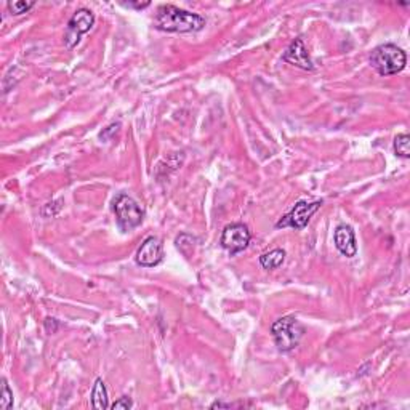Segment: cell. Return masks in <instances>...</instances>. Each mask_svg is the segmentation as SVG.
<instances>
[{
  "instance_id": "obj_1",
  "label": "cell",
  "mask_w": 410,
  "mask_h": 410,
  "mask_svg": "<svg viewBox=\"0 0 410 410\" xmlns=\"http://www.w3.org/2000/svg\"><path fill=\"white\" fill-rule=\"evenodd\" d=\"M205 26V19L196 13L178 9L175 5H162L157 9L156 28L165 32H197Z\"/></svg>"
},
{
  "instance_id": "obj_2",
  "label": "cell",
  "mask_w": 410,
  "mask_h": 410,
  "mask_svg": "<svg viewBox=\"0 0 410 410\" xmlns=\"http://www.w3.org/2000/svg\"><path fill=\"white\" fill-rule=\"evenodd\" d=\"M407 55L394 43H383L370 53V66L380 75H394L406 68Z\"/></svg>"
},
{
  "instance_id": "obj_3",
  "label": "cell",
  "mask_w": 410,
  "mask_h": 410,
  "mask_svg": "<svg viewBox=\"0 0 410 410\" xmlns=\"http://www.w3.org/2000/svg\"><path fill=\"white\" fill-rule=\"evenodd\" d=\"M271 333L278 349L288 352L297 348L305 335V327L293 316H285L275 320L271 325Z\"/></svg>"
},
{
  "instance_id": "obj_4",
  "label": "cell",
  "mask_w": 410,
  "mask_h": 410,
  "mask_svg": "<svg viewBox=\"0 0 410 410\" xmlns=\"http://www.w3.org/2000/svg\"><path fill=\"white\" fill-rule=\"evenodd\" d=\"M114 214L122 231H132L138 228L144 218V210L133 197L120 194L114 201Z\"/></svg>"
},
{
  "instance_id": "obj_5",
  "label": "cell",
  "mask_w": 410,
  "mask_h": 410,
  "mask_svg": "<svg viewBox=\"0 0 410 410\" xmlns=\"http://www.w3.org/2000/svg\"><path fill=\"white\" fill-rule=\"evenodd\" d=\"M95 24V15L92 10L88 9H79L73 16H70L66 34H64V43L68 48H74L80 43L82 36H85L87 32L93 28Z\"/></svg>"
},
{
  "instance_id": "obj_6",
  "label": "cell",
  "mask_w": 410,
  "mask_h": 410,
  "mask_svg": "<svg viewBox=\"0 0 410 410\" xmlns=\"http://www.w3.org/2000/svg\"><path fill=\"white\" fill-rule=\"evenodd\" d=\"M322 207V201H300L295 204V207L288 211V214L280 218L275 223V228H293V229H303L308 226V223L311 221L312 215Z\"/></svg>"
},
{
  "instance_id": "obj_7",
  "label": "cell",
  "mask_w": 410,
  "mask_h": 410,
  "mask_svg": "<svg viewBox=\"0 0 410 410\" xmlns=\"http://www.w3.org/2000/svg\"><path fill=\"white\" fill-rule=\"evenodd\" d=\"M250 241H252V234H250L246 224L242 223L228 224V226L223 229L220 237L221 247L226 248L231 253H239L242 250H246Z\"/></svg>"
},
{
  "instance_id": "obj_8",
  "label": "cell",
  "mask_w": 410,
  "mask_h": 410,
  "mask_svg": "<svg viewBox=\"0 0 410 410\" xmlns=\"http://www.w3.org/2000/svg\"><path fill=\"white\" fill-rule=\"evenodd\" d=\"M164 260V243L156 236L146 237L137 252V263L143 268H154Z\"/></svg>"
},
{
  "instance_id": "obj_9",
  "label": "cell",
  "mask_w": 410,
  "mask_h": 410,
  "mask_svg": "<svg viewBox=\"0 0 410 410\" xmlns=\"http://www.w3.org/2000/svg\"><path fill=\"white\" fill-rule=\"evenodd\" d=\"M282 61H285L292 66H297L303 70H314V63L310 56L303 38H295V41L288 45L285 53L282 55Z\"/></svg>"
},
{
  "instance_id": "obj_10",
  "label": "cell",
  "mask_w": 410,
  "mask_h": 410,
  "mask_svg": "<svg viewBox=\"0 0 410 410\" xmlns=\"http://www.w3.org/2000/svg\"><path fill=\"white\" fill-rule=\"evenodd\" d=\"M333 242H335L337 250L346 258H352L357 253V243L354 231L348 224H338L335 233H333Z\"/></svg>"
},
{
  "instance_id": "obj_11",
  "label": "cell",
  "mask_w": 410,
  "mask_h": 410,
  "mask_svg": "<svg viewBox=\"0 0 410 410\" xmlns=\"http://www.w3.org/2000/svg\"><path fill=\"white\" fill-rule=\"evenodd\" d=\"M90 399H92V407H95V409L105 410V409L109 407L107 389H106L105 382H102L101 378H96V380H95L93 389H92V396H90Z\"/></svg>"
},
{
  "instance_id": "obj_12",
  "label": "cell",
  "mask_w": 410,
  "mask_h": 410,
  "mask_svg": "<svg viewBox=\"0 0 410 410\" xmlns=\"http://www.w3.org/2000/svg\"><path fill=\"white\" fill-rule=\"evenodd\" d=\"M285 260V252L282 248H273L266 253L260 255V265L265 269H275L282 266Z\"/></svg>"
},
{
  "instance_id": "obj_13",
  "label": "cell",
  "mask_w": 410,
  "mask_h": 410,
  "mask_svg": "<svg viewBox=\"0 0 410 410\" xmlns=\"http://www.w3.org/2000/svg\"><path fill=\"white\" fill-rule=\"evenodd\" d=\"M393 147H394L396 156H399L402 159H409L410 157V137L409 135L407 133L397 135V137L394 138Z\"/></svg>"
},
{
  "instance_id": "obj_14",
  "label": "cell",
  "mask_w": 410,
  "mask_h": 410,
  "mask_svg": "<svg viewBox=\"0 0 410 410\" xmlns=\"http://www.w3.org/2000/svg\"><path fill=\"white\" fill-rule=\"evenodd\" d=\"M36 5V2H9L6 4V9H9V11L11 13V15H23V13H28L32 6Z\"/></svg>"
},
{
  "instance_id": "obj_15",
  "label": "cell",
  "mask_w": 410,
  "mask_h": 410,
  "mask_svg": "<svg viewBox=\"0 0 410 410\" xmlns=\"http://www.w3.org/2000/svg\"><path fill=\"white\" fill-rule=\"evenodd\" d=\"M0 407L4 410L13 407V393L5 378H2V399H0Z\"/></svg>"
},
{
  "instance_id": "obj_16",
  "label": "cell",
  "mask_w": 410,
  "mask_h": 410,
  "mask_svg": "<svg viewBox=\"0 0 410 410\" xmlns=\"http://www.w3.org/2000/svg\"><path fill=\"white\" fill-rule=\"evenodd\" d=\"M132 407H133V402H132L130 397H127V396L120 397V399L115 401L111 406L112 410H120V409L122 410H128V409H132Z\"/></svg>"
},
{
  "instance_id": "obj_17",
  "label": "cell",
  "mask_w": 410,
  "mask_h": 410,
  "mask_svg": "<svg viewBox=\"0 0 410 410\" xmlns=\"http://www.w3.org/2000/svg\"><path fill=\"white\" fill-rule=\"evenodd\" d=\"M211 409H229L231 404H223V402H215L210 406Z\"/></svg>"
},
{
  "instance_id": "obj_18",
  "label": "cell",
  "mask_w": 410,
  "mask_h": 410,
  "mask_svg": "<svg viewBox=\"0 0 410 410\" xmlns=\"http://www.w3.org/2000/svg\"><path fill=\"white\" fill-rule=\"evenodd\" d=\"M127 6H133V9H146V6H149V2H144V4H125Z\"/></svg>"
}]
</instances>
